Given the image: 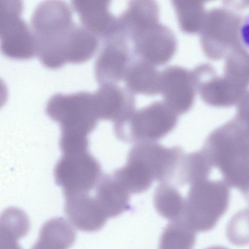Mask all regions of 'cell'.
Masks as SVG:
<instances>
[{
    "label": "cell",
    "instance_id": "obj_6",
    "mask_svg": "<svg viewBox=\"0 0 249 249\" xmlns=\"http://www.w3.org/2000/svg\"><path fill=\"white\" fill-rule=\"evenodd\" d=\"M101 173L100 163L88 150L63 153L54 169L56 182L64 196L89 193L97 185Z\"/></svg>",
    "mask_w": 249,
    "mask_h": 249
},
{
    "label": "cell",
    "instance_id": "obj_27",
    "mask_svg": "<svg viewBox=\"0 0 249 249\" xmlns=\"http://www.w3.org/2000/svg\"><path fill=\"white\" fill-rule=\"evenodd\" d=\"M239 32L242 41L247 47L249 48V13L241 23Z\"/></svg>",
    "mask_w": 249,
    "mask_h": 249
},
{
    "label": "cell",
    "instance_id": "obj_9",
    "mask_svg": "<svg viewBox=\"0 0 249 249\" xmlns=\"http://www.w3.org/2000/svg\"><path fill=\"white\" fill-rule=\"evenodd\" d=\"M132 41L139 57L155 66L168 62L174 55L177 47L173 31L159 22L142 31Z\"/></svg>",
    "mask_w": 249,
    "mask_h": 249
},
{
    "label": "cell",
    "instance_id": "obj_13",
    "mask_svg": "<svg viewBox=\"0 0 249 249\" xmlns=\"http://www.w3.org/2000/svg\"><path fill=\"white\" fill-rule=\"evenodd\" d=\"M73 10L78 15L82 26L104 41L116 32L117 17L109 11L110 1H71Z\"/></svg>",
    "mask_w": 249,
    "mask_h": 249
},
{
    "label": "cell",
    "instance_id": "obj_17",
    "mask_svg": "<svg viewBox=\"0 0 249 249\" xmlns=\"http://www.w3.org/2000/svg\"><path fill=\"white\" fill-rule=\"evenodd\" d=\"M129 193L112 175H105L96 185L95 198L107 218L114 217L130 208Z\"/></svg>",
    "mask_w": 249,
    "mask_h": 249
},
{
    "label": "cell",
    "instance_id": "obj_22",
    "mask_svg": "<svg viewBox=\"0 0 249 249\" xmlns=\"http://www.w3.org/2000/svg\"><path fill=\"white\" fill-rule=\"evenodd\" d=\"M112 175L129 193L132 194L147 191L154 180L142 165L128 160L124 166L115 170Z\"/></svg>",
    "mask_w": 249,
    "mask_h": 249
},
{
    "label": "cell",
    "instance_id": "obj_3",
    "mask_svg": "<svg viewBox=\"0 0 249 249\" xmlns=\"http://www.w3.org/2000/svg\"><path fill=\"white\" fill-rule=\"evenodd\" d=\"M185 199L182 219L196 231L206 232L226 212L230 192L225 181L206 179L191 184Z\"/></svg>",
    "mask_w": 249,
    "mask_h": 249
},
{
    "label": "cell",
    "instance_id": "obj_4",
    "mask_svg": "<svg viewBox=\"0 0 249 249\" xmlns=\"http://www.w3.org/2000/svg\"><path fill=\"white\" fill-rule=\"evenodd\" d=\"M178 115L164 102L154 101L124 120L114 123L116 137L125 142H155L172 131Z\"/></svg>",
    "mask_w": 249,
    "mask_h": 249
},
{
    "label": "cell",
    "instance_id": "obj_18",
    "mask_svg": "<svg viewBox=\"0 0 249 249\" xmlns=\"http://www.w3.org/2000/svg\"><path fill=\"white\" fill-rule=\"evenodd\" d=\"M76 237L74 229L66 220L53 218L42 225L38 239L31 249H68Z\"/></svg>",
    "mask_w": 249,
    "mask_h": 249
},
{
    "label": "cell",
    "instance_id": "obj_16",
    "mask_svg": "<svg viewBox=\"0 0 249 249\" xmlns=\"http://www.w3.org/2000/svg\"><path fill=\"white\" fill-rule=\"evenodd\" d=\"M124 80L132 93L154 95L160 92V73L155 65L139 57L131 59Z\"/></svg>",
    "mask_w": 249,
    "mask_h": 249
},
{
    "label": "cell",
    "instance_id": "obj_26",
    "mask_svg": "<svg viewBox=\"0 0 249 249\" xmlns=\"http://www.w3.org/2000/svg\"><path fill=\"white\" fill-rule=\"evenodd\" d=\"M231 120L241 131L249 138V98L239 104L236 113Z\"/></svg>",
    "mask_w": 249,
    "mask_h": 249
},
{
    "label": "cell",
    "instance_id": "obj_1",
    "mask_svg": "<svg viewBox=\"0 0 249 249\" xmlns=\"http://www.w3.org/2000/svg\"><path fill=\"white\" fill-rule=\"evenodd\" d=\"M202 150L229 186L249 194V139L230 121L212 131Z\"/></svg>",
    "mask_w": 249,
    "mask_h": 249
},
{
    "label": "cell",
    "instance_id": "obj_20",
    "mask_svg": "<svg viewBox=\"0 0 249 249\" xmlns=\"http://www.w3.org/2000/svg\"><path fill=\"white\" fill-rule=\"evenodd\" d=\"M212 165L201 150L184 155L178 169L176 184H191L208 179Z\"/></svg>",
    "mask_w": 249,
    "mask_h": 249
},
{
    "label": "cell",
    "instance_id": "obj_14",
    "mask_svg": "<svg viewBox=\"0 0 249 249\" xmlns=\"http://www.w3.org/2000/svg\"><path fill=\"white\" fill-rule=\"evenodd\" d=\"M160 8L152 0L130 1L117 17L116 34L132 40L145 29L159 23Z\"/></svg>",
    "mask_w": 249,
    "mask_h": 249
},
{
    "label": "cell",
    "instance_id": "obj_23",
    "mask_svg": "<svg viewBox=\"0 0 249 249\" xmlns=\"http://www.w3.org/2000/svg\"><path fill=\"white\" fill-rule=\"evenodd\" d=\"M172 4L180 29L186 33H195L201 29L204 19L203 5L193 0H173Z\"/></svg>",
    "mask_w": 249,
    "mask_h": 249
},
{
    "label": "cell",
    "instance_id": "obj_28",
    "mask_svg": "<svg viewBox=\"0 0 249 249\" xmlns=\"http://www.w3.org/2000/svg\"><path fill=\"white\" fill-rule=\"evenodd\" d=\"M205 249H229L227 248L224 247H222V246H212V247H209Z\"/></svg>",
    "mask_w": 249,
    "mask_h": 249
},
{
    "label": "cell",
    "instance_id": "obj_24",
    "mask_svg": "<svg viewBox=\"0 0 249 249\" xmlns=\"http://www.w3.org/2000/svg\"><path fill=\"white\" fill-rule=\"evenodd\" d=\"M29 230V219L21 209L9 207L1 213L0 238L18 242L27 234Z\"/></svg>",
    "mask_w": 249,
    "mask_h": 249
},
{
    "label": "cell",
    "instance_id": "obj_7",
    "mask_svg": "<svg viewBox=\"0 0 249 249\" xmlns=\"http://www.w3.org/2000/svg\"><path fill=\"white\" fill-rule=\"evenodd\" d=\"M183 149L167 148L155 142L137 143L130 149L127 160L141 164L153 180L175 183L178 169L184 156Z\"/></svg>",
    "mask_w": 249,
    "mask_h": 249
},
{
    "label": "cell",
    "instance_id": "obj_12",
    "mask_svg": "<svg viewBox=\"0 0 249 249\" xmlns=\"http://www.w3.org/2000/svg\"><path fill=\"white\" fill-rule=\"evenodd\" d=\"M64 197L65 213L76 229L84 232H94L104 227L108 218L89 193L69 194Z\"/></svg>",
    "mask_w": 249,
    "mask_h": 249
},
{
    "label": "cell",
    "instance_id": "obj_8",
    "mask_svg": "<svg viewBox=\"0 0 249 249\" xmlns=\"http://www.w3.org/2000/svg\"><path fill=\"white\" fill-rule=\"evenodd\" d=\"M196 89L192 71L185 68L171 65L160 72V92L164 102L177 115L192 108Z\"/></svg>",
    "mask_w": 249,
    "mask_h": 249
},
{
    "label": "cell",
    "instance_id": "obj_25",
    "mask_svg": "<svg viewBox=\"0 0 249 249\" xmlns=\"http://www.w3.org/2000/svg\"><path fill=\"white\" fill-rule=\"evenodd\" d=\"M226 236L234 245L249 244V208L238 212L231 217L227 226Z\"/></svg>",
    "mask_w": 249,
    "mask_h": 249
},
{
    "label": "cell",
    "instance_id": "obj_11",
    "mask_svg": "<svg viewBox=\"0 0 249 249\" xmlns=\"http://www.w3.org/2000/svg\"><path fill=\"white\" fill-rule=\"evenodd\" d=\"M93 93L99 119L114 123L128 118L135 111V99L127 88L117 84L101 85Z\"/></svg>",
    "mask_w": 249,
    "mask_h": 249
},
{
    "label": "cell",
    "instance_id": "obj_21",
    "mask_svg": "<svg viewBox=\"0 0 249 249\" xmlns=\"http://www.w3.org/2000/svg\"><path fill=\"white\" fill-rule=\"evenodd\" d=\"M196 231L183 219L170 221L163 230L159 249H193Z\"/></svg>",
    "mask_w": 249,
    "mask_h": 249
},
{
    "label": "cell",
    "instance_id": "obj_2",
    "mask_svg": "<svg viewBox=\"0 0 249 249\" xmlns=\"http://www.w3.org/2000/svg\"><path fill=\"white\" fill-rule=\"evenodd\" d=\"M45 111L60 125L59 144L62 151L88 148L87 136L95 129L99 120L93 93L55 94L48 101Z\"/></svg>",
    "mask_w": 249,
    "mask_h": 249
},
{
    "label": "cell",
    "instance_id": "obj_10",
    "mask_svg": "<svg viewBox=\"0 0 249 249\" xmlns=\"http://www.w3.org/2000/svg\"><path fill=\"white\" fill-rule=\"evenodd\" d=\"M95 61L94 72L101 85L116 84L124 79L131 59L127 39L114 36L104 41Z\"/></svg>",
    "mask_w": 249,
    "mask_h": 249
},
{
    "label": "cell",
    "instance_id": "obj_5",
    "mask_svg": "<svg viewBox=\"0 0 249 249\" xmlns=\"http://www.w3.org/2000/svg\"><path fill=\"white\" fill-rule=\"evenodd\" d=\"M22 7L20 0L0 1V50L8 57L28 59L36 55V40L20 18Z\"/></svg>",
    "mask_w": 249,
    "mask_h": 249
},
{
    "label": "cell",
    "instance_id": "obj_19",
    "mask_svg": "<svg viewBox=\"0 0 249 249\" xmlns=\"http://www.w3.org/2000/svg\"><path fill=\"white\" fill-rule=\"evenodd\" d=\"M153 201L156 211L162 217L170 221L182 219L185 199L171 184L162 183L158 185Z\"/></svg>",
    "mask_w": 249,
    "mask_h": 249
},
{
    "label": "cell",
    "instance_id": "obj_15",
    "mask_svg": "<svg viewBox=\"0 0 249 249\" xmlns=\"http://www.w3.org/2000/svg\"><path fill=\"white\" fill-rule=\"evenodd\" d=\"M73 22L69 6L62 0H46L35 8L30 18V28L35 36L46 34Z\"/></svg>",
    "mask_w": 249,
    "mask_h": 249
}]
</instances>
